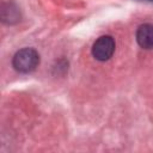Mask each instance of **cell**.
Here are the masks:
<instances>
[{
    "label": "cell",
    "instance_id": "277c9868",
    "mask_svg": "<svg viewBox=\"0 0 153 153\" xmlns=\"http://www.w3.org/2000/svg\"><path fill=\"white\" fill-rule=\"evenodd\" d=\"M1 12H7L8 13L7 16L2 17V20L5 23H13V22H17L18 20V11H17V8H12L11 7V11H7V8L5 6H2Z\"/></svg>",
    "mask_w": 153,
    "mask_h": 153
},
{
    "label": "cell",
    "instance_id": "5b68a950",
    "mask_svg": "<svg viewBox=\"0 0 153 153\" xmlns=\"http://www.w3.org/2000/svg\"><path fill=\"white\" fill-rule=\"evenodd\" d=\"M146 1H153V0H146Z\"/></svg>",
    "mask_w": 153,
    "mask_h": 153
},
{
    "label": "cell",
    "instance_id": "7a4b0ae2",
    "mask_svg": "<svg viewBox=\"0 0 153 153\" xmlns=\"http://www.w3.org/2000/svg\"><path fill=\"white\" fill-rule=\"evenodd\" d=\"M114 53L115 41L111 36H102L92 45V55L98 61H108Z\"/></svg>",
    "mask_w": 153,
    "mask_h": 153
},
{
    "label": "cell",
    "instance_id": "3957f363",
    "mask_svg": "<svg viewBox=\"0 0 153 153\" xmlns=\"http://www.w3.org/2000/svg\"><path fill=\"white\" fill-rule=\"evenodd\" d=\"M136 41L143 49L153 48V24L140 25L136 31Z\"/></svg>",
    "mask_w": 153,
    "mask_h": 153
},
{
    "label": "cell",
    "instance_id": "6da1fadb",
    "mask_svg": "<svg viewBox=\"0 0 153 153\" xmlns=\"http://www.w3.org/2000/svg\"><path fill=\"white\" fill-rule=\"evenodd\" d=\"M12 65L20 73H31L39 65V55L32 48L20 49L14 54Z\"/></svg>",
    "mask_w": 153,
    "mask_h": 153
}]
</instances>
